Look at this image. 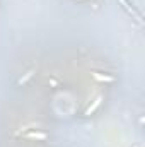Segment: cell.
Here are the masks:
<instances>
[{"instance_id":"obj_1","label":"cell","mask_w":145,"mask_h":147,"mask_svg":"<svg viewBox=\"0 0 145 147\" xmlns=\"http://www.w3.org/2000/svg\"><path fill=\"white\" fill-rule=\"evenodd\" d=\"M119 3H121V7H123V9H125V10H126V12H128V14H130L137 22H138V24H142V22H144V21H142V14L138 12V9H137L130 0H119Z\"/></svg>"},{"instance_id":"obj_2","label":"cell","mask_w":145,"mask_h":147,"mask_svg":"<svg viewBox=\"0 0 145 147\" xmlns=\"http://www.w3.org/2000/svg\"><path fill=\"white\" fill-rule=\"evenodd\" d=\"M24 139H29V140H38V142H43L48 139V134L46 132H41V130H31L28 134H24Z\"/></svg>"},{"instance_id":"obj_3","label":"cell","mask_w":145,"mask_h":147,"mask_svg":"<svg viewBox=\"0 0 145 147\" xmlns=\"http://www.w3.org/2000/svg\"><path fill=\"white\" fill-rule=\"evenodd\" d=\"M101 101H103V98H101V96H99V98H96V99H94V103H92V105H91V106H89V108L85 110V113H84V115H85V116H91V115H92L94 111L99 108Z\"/></svg>"},{"instance_id":"obj_4","label":"cell","mask_w":145,"mask_h":147,"mask_svg":"<svg viewBox=\"0 0 145 147\" xmlns=\"http://www.w3.org/2000/svg\"><path fill=\"white\" fill-rule=\"evenodd\" d=\"M92 77L96 79V80H99V82H114V77L113 75H103V74L99 72H92Z\"/></svg>"},{"instance_id":"obj_5","label":"cell","mask_w":145,"mask_h":147,"mask_svg":"<svg viewBox=\"0 0 145 147\" xmlns=\"http://www.w3.org/2000/svg\"><path fill=\"white\" fill-rule=\"evenodd\" d=\"M31 75H33V72H28V75H26L24 79H21V80H19V84H22V82H26V80H28V79H29Z\"/></svg>"}]
</instances>
